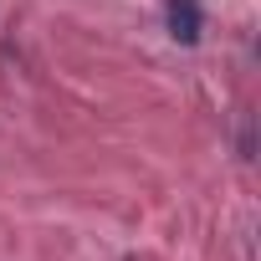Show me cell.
Instances as JSON below:
<instances>
[{"label": "cell", "mask_w": 261, "mask_h": 261, "mask_svg": "<svg viewBox=\"0 0 261 261\" xmlns=\"http://www.w3.org/2000/svg\"><path fill=\"white\" fill-rule=\"evenodd\" d=\"M164 21H169V36L179 46H195L200 31H205V11H200V0H169L164 6Z\"/></svg>", "instance_id": "cell-1"}]
</instances>
